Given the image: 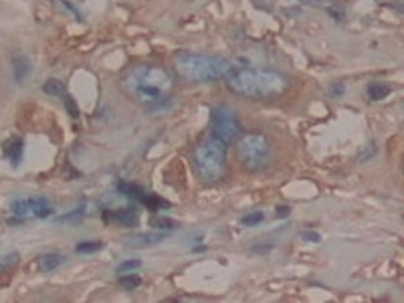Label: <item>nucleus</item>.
Masks as SVG:
<instances>
[{"label":"nucleus","instance_id":"19","mask_svg":"<svg viewBox=\"0 0 404 303\" xmlns=\"http://www.w3.org/2000/svg\"><path fill=\"white\" fill-rule=\"evenodd\" d=\"M55 2H57V4L61 6L63 10H67L69 14H73V17H75L77 21H83V17H81V12H79V10H77V8H75V6H73L71 2H67V0H55Z\"/></svg>","mask_w":404,"mask_h":303},{"label":"nucleus","instance_id":"17","mask_svg":"<svg viewBox=\"0 0 404 303\" xmlns=\"http://www.w3.org/2000/svg\"><path fill=\"white\" fill-rule=\"evenodd\" d=\"M140 267H142V263H140L138 259H129V261H124V263L118 265V273L124 275V273L136 271V269H140Z\"/></svg>","mask_w":404,"mask_h":303},{"label":"nucleus","instance_id":"21","mask_svg":"<svg viewBox=\"0 0 404 303\" xmlns=\"http://www.w3.org/2000/svg\"><path fill=\"white\" fill-rule=\"evenodd\" d=\"M301 239H304V241H311V242H319V241H321V237H319L317 233H311V231H306V233H301Z\"/></svg>","mask_w":404,"mask_h":303},{"label":"nucleus","instance_id":"15","mask_svg":"<svg viewBox=\"0 0 404 303\" xmlns=\"http://www.w3.org/2000/svg\"><path fill=\"white\" fill-rule=\"evenodd\" d=\"M101 247H103V242L101 241H85L79 242V244L75 247V251H77V253H97Z\"/></svg>","mask_w":404,"mask_h":303},{"label":"nucleus","instance_id":"14","mask_svg":"<svg viewBox=\"0 0 404 303\" xmlns=\"http://www.w3.org/2000/svg\"><path fill=\"white\" fill-rule=\"evenodd\" d=\"M263 220H265V214H263V212L253 211L241 218V224H243V227H247V229H251V227H259Z\"/></svg>","mask_w":404,"mask_h":303},{"label":"nucleus","instance_id":"9","mask_svg":"<svg viewBox=\"0 0 404 303\" xmlns=\"http://www.w3.org/2000/svg\"><path fill=\"white\" fill-rule=\"evenodd\" d=\"M63 263H65V257H63L61 253H45V255L39 257L36 267H39V271L41 273H49L59 269Z\"/></svg>","mask_w":404,"mask_h":303},{"label":"nucleus","instance_id":"5","mask_svg":"<svg viewBox=\"0 0 404 303\" xmlns=\"http://www.w3.org/2000/svg\"><path fill=\"white\" fill-rule=\"evenodd\" d=\"M271 152L273 148H271L269 138L259 132H249V134L241 136V140L237 144V156H239L243 168H247L249 172L265 170L269 166Z\"/></svg>","mask_w":404,"mask_h":303},{"label":"nucleus","instance_id":"6","mask_svg":"<svg viewBox=\"0 0 404 303\" xmlns=\"http://www.w3.org/2000/svg\"><path fill=\"white\" fill-rule=\"evenodd\" d=\"M53 202L49 198H41V196H25V198H17L10 202L8 207V222L10 224H21L27 220L34 218H47L53 214Z\"/></svg>","mask_w":404,"mask_h":303},{"label":"nucleus","instance_id":"4","mask_svg":"<svg viewBox=\"0 0 404 303\" xmlns=\"http://www.w3.org/2000/svg\"><path fill=\"white\" fill-rule=\"evenodd\" d=\"M194 168L202 182L215 184L226 172V144L209 134L194 150Z\"/></svg>","mask_w":404,"mask_h":303},{"label":"nucleus","instance_id":"11","mask_svg":"<svg viewBox=\"0 0 404 303\" xmlns=\"http://www.w3.org/2000/svg\"><path fill=\"white\" fill-rule=\"evenodd\" d=\"M105 216H107V218H111V220H114V222H118V224H124V227H129V224H136V222H138L136 212L127 211V209H122V211H118V212H107Z\"/></svg>","mask_w":404,"mask_h":303},{"label":"nucleus","instance_id":"8","mask_svg":"<svg viewBox=\"0 0 404 303\" xmlns=\"http://www.w3.org/2000/svg\"><path fill=\"white\" fill-rule=\"evenodd\" d=\"M12 73H14V81L25 83L32 73L31 59L23 53H12Z\"/></svg>","mask_w":404,"mask_h":303},{"label":"nucleus","instance_id":"18","mask_svg":"<svg viewBox=\"0 0 404 303\" xmlns=\"http://www.w3.org/2000/svg\"><path fill=\"white\" fill-rule=\"evenodd\" d=\"M164 237H166L164 233H162V235H160V233H148V235H138L136 241H140L142 244H154V242L162 241Z\"/></svg>","mask_w":404,"mask_h":303},{"label":"nucleus","instance_id":"13","mask_svg":"<svg viewBox=\"0 0 404 303\" xmlns=\"http://www.w3.org/2000/svg\"><path fill=\"white\" fill-rule=\"evenodd\" d=\"M43 91L51 97H61V99L67 95V90L59 79H47L45 85H43Z\"/></svg>","mask_w":404,"mask_h":303},{"label":"nucleus","instance_id":"24","mask_svg":"<svg viewBox=\"0 0 404 303\" xmlns=\"http://www.w3.org/2000/svg\"><path fill=\"white\" fill-rule=\"evenodd\" d=\"M287 214H289V209H287V207H279V209H277V216H287Z\"/></svg>","mask_w":404,"mask_h":303},{"label":"nucleus","instance_id":"10","mask_svg":"<svg viewBox=\"0 0 404 303\" xmlns=\"http://www.w3.org/2000/svg\"><path fill=\"white\" fill-rule=\"evenodd\" d=\"M4 156L8 158V162L12 164V166H19V162H21V156H23V140L21 138H10L6 144H4Z\"/></svg>","mask_w":404,"mask_h":303},{"label":"nucleus","instance_id":"22","mask_svg":"<svg viewBox=\"0 0 404 303\" xmlns=\"http://www.w3.org/2000/svg\"><path fill=\"white\" fill-rule=\"evenodd\" d=\"M342 93H343L342 83H334V85L330 87V95H332V97H340Z\"/></svg>","mask_w":404,"mask_h":303},{"label":"nucleus","instance_id":"3","mask_svg":"<svg viewBox=\"0 0 404 303\" xmlns=\"http://www.w3.org/2000/svg\"><path fill=\"white\" fill-rule=\"evenodd\" d=\"M174 69H176L178 77H182L184 81H190V83H213V81L226 79L235 71V65L226 57H220V55L184 51V53L176 55Z\"/></svg>","mask_w":404,"mask_h":303},{"label":"nucleus","instance_id":"2","mask_svg":"<svg viewBox=\"0 0 404 303\" xmlns=\"http://www.w3.org/2000/svg\"><path fill=\"white\" fill-rule=\"evenodd\" d=\"M224 83L237 95L249 99L277 97L289 87V79L273 69H235Z\"/></svg>","mask_w":404,"mask_h":303},{"label":"nucleus","instance_id":"7","mask_svg":"<svg viewBox=\"0 0 404 303\" xmlns=\"http://www.w3.org/2000/svg\"><path fill=\"white\" fill-rule=\"evenodd\" d=\"M211 134L222 144H231L241 134V121L231 105H217L211 112Z\"/></svg>","mask_w":404,"mask_h":303},{"label":"nucleus","instance_id":"12","mask_svg":"<svg viewBox=\"0 0 404 303\" xmlns=\"http://www.w3.org/2000/svg\"><path fill=\"white\" fill-rule=\"evenodd\" d=\"M366 93H368V99H372V101H380V99H384V97H388V95H390V87H388L386 83L374 81V83H370V85L366 87Z\"/></svg>","mask_w":404,"mask_h":303},{"label":"nucleus","instance_id":"20","mask_svg":"<svg viewBox=\"0 0 404 303\" xmlns=\"http://www.w3.org/2000/svg\"><path fill=\"white\" fill-rule=\"evenodd\" d=\"M152 224H154L156 229H176V222L168 220V218H154Z\"/></svg>","mask_w":404,"mask_h":303},{"label":"nucleus","instance_id":"16","mask_svg":"<svg viewBox=\"0 0 404 303\" xmlns=\"http://www.w3.org/2000/svg\"><path fill=\"white\" fill-rule=\"evenodd\" d=\"M120 285L124 287V289H127V291H131V289H136L138 285H140V279L136 277V275H122V279H120Z\"/></svg>","mask_w":404,"mask_h":303},{"label":"nucleus","instance_id":"1","mask_svg":"<svg viewBox=\"0 0 404 303\" xmlns=\"http://www.w3.org/2000/svg\"><path fill=\"white\" fill-rule=\"evenodd\" d=\"M122 87L138 103L146 107H154L160 105L164 99H168V95L174 90V79L162 67L136 65L124 75Z\"/></svg>","mask_w":404,"mask_h":303},{"label":"nucleus","instance_id":"23","mask_svg":"<svg viewBox=\"0 0 404 303\" xmlns=\"http://www.w3.org/2000/svg\"><path fill=\"white\" fill-rule=\"evenodd\" d=\"M301 2L311 4V6H328V2H326V0H301Z\"/></svg>","mask_w":404,"mask_h":303}]
</instances>
